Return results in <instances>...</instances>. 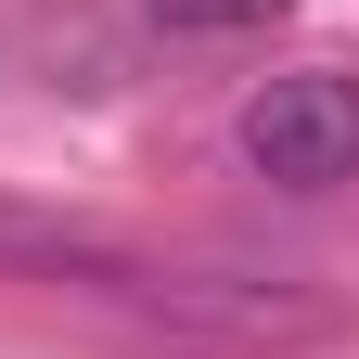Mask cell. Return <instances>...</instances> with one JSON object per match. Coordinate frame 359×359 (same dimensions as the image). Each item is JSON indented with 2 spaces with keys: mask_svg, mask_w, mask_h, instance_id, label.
I'll use <instances>...</instances> for the list:
<instances>
[{
  "mask_svg": "<svg viewBox=\"0 0 359 359\" xmlns=\"http://www.w3.org/2000/svg\"><path fill=\"white\" fill-rule=\"evenodd\" d=\"M231 142L269 193H346L359 180V65H283Z\"/></svg>",
  "mask_w": 359,
  "mask_h": 359,
  "instance_id": "1",
  "label": "cell"
},
{
  "mask_svg": "<svg viewBox=\"0 0 359 359\" xmlns=\"http://www.w3.org/2000/svg\"><path fill=\"white\" fill-rule=\"evenodd\" d=\"M0 269H52V283H103V295H142L154 283L128 244L77 231V218H52V205H13V193H0Z\"/></svg>",
  "mask_w": 359,
  "mask_h": 359,
  "instance_id": "2",
  "label": "cell"
},
{
  "mask_svg": "<svg viewBox=\"0 0 359 359\" xmlns=\"http://www.w3.org/2000/svg\"><path fill=\"white\" fill-rule=\"evenodd\" d=\"M269 13H295V0H154V26H180V39H244Z\"/></svg>",
  "mask_w": 359,
  "mask_h": 359,
  "instance_id": "3",
  "label": "cell"
}]
</instances>
